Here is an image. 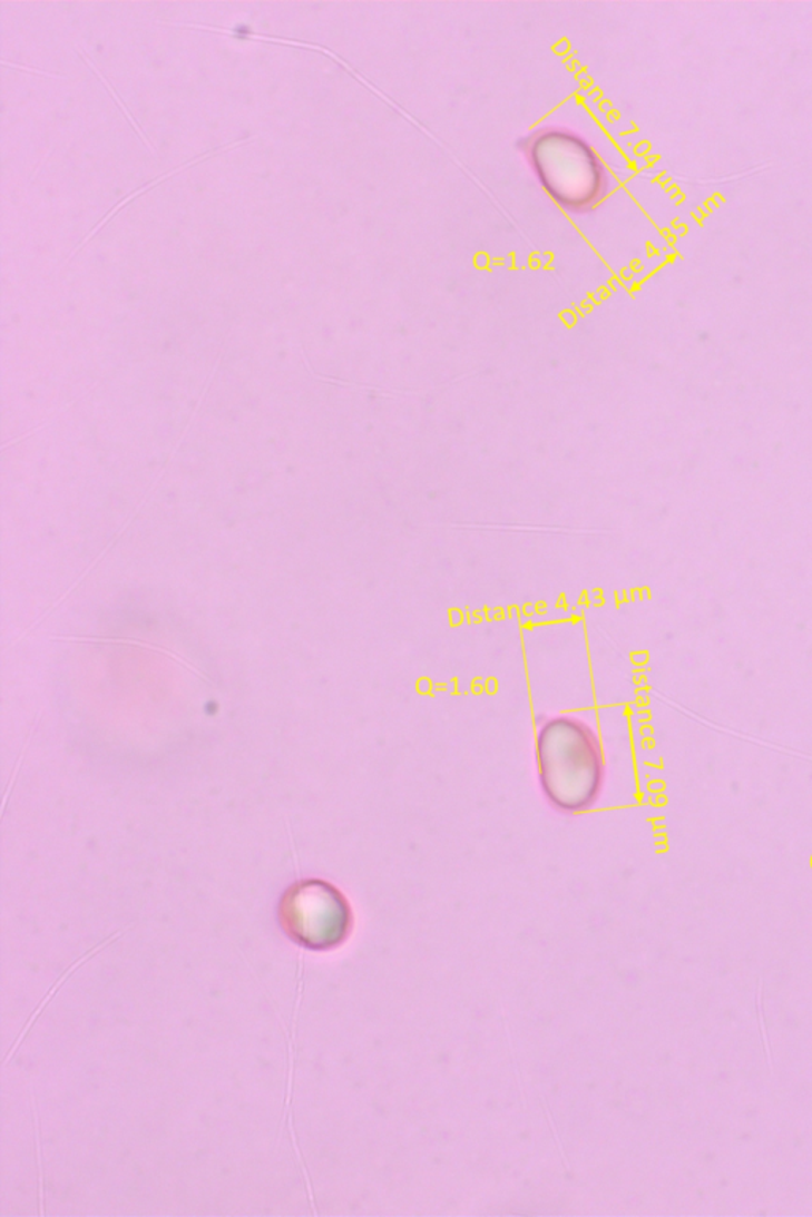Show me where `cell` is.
<instances>
[{"mask_svg": "<svg viewBox=\"0 0 812 1217\" xmlns=\"http://www.w3.org/2000/svg\"><path fill=\"white\" fill-rule=\"evenodd\" d=\"M78 51H80V55H81V56H84V58H85V61H86V62H88V66H89V67H92V69H95V70H96L97 75H99V77H100V80H102V81H104L105 86H107V89H108V91H110L111 96H114V99L116 100V102H118L119 107H121V108H123V111H125V114H126L127 118H129V121H130V122H133L134 129H136V130H137V134H138V135H140V137H141V140H144V141H145V144L149 146V149H151V151H153V153H155V148H153V146H151V145H149L148 138H146V137H145V135H144V133H141V130H140V127H138V126L136 125V121H134V118H133V116H130V114H129V110H127V108L125 107V104H123L121 97H119V96H118V94H116V92L114 91V89H111V86H110V85H108V81H107V80H105V77H104V75H102V73H100V72H99V70H97V69H96V66H95V63H92L91 61H89V58H86V55H85V52H84V51H81V50H78Z\"/></svg>", "mask_w": 812, "mask_h": 1217, "instance_id": "277c9868", "label": "cell"}, {"mask_svg": "<svg viewBox=\"0 0 812 1217\" xmlns=\"http://www.w3.org/2000/svg\"><path fill=\"white\" fill-rule=\"evenodd\" d=\"M538 784L546 803L562 815L589 812L604 793L606 767L593 726L571 715L548 718L535 739Z\"/></svg>", "mask_w": 812, "mask_h": 1217, "instance_id": "6da1fadb", "label": "cell"}, {"mask_svg": "<svg viewBox=\"0 0 812 1217\" xmlns=\"http://www.w3.org/2000/svg\"><path fill=\"white\" fill-rule=\"evenodd\" d=\"M202 159H204V157H198V159H196V160H193V163H189V164H185V166H182V167H179V168H175V170L168 171V174H166V175H163V176H159V178H157V179H156V181H151V183H148V185H146V186H144V187H140V189H138L136 194H133V196H130V197H127V198H125V200H123V202H121V204H119V205H118V207H116V208L111 209V212H110V213H108V215H107V216H105V219H104V220H100V223H99V224H97V226H96L95 230H92V232H91V234H89V235H86V238L84 239V242H81V245H80V246H78V248H77V249H75L72 254H70V257H69V258H67V262H69V261H70V258H72V257L75 256V254H77V253H78V251H80L81 248H84V246L86 245V243H88V242H89V239H91L92 237H95V235L97 234V232H99V230H100V228H102V226H105V224H107V223H108V220H110V217H111V216H114V215H115V213H118V212H119V209H121L123 207H126V205H127V204H129V202H130V200H134V198H136L137 196H140V194H144V193H146V190H148V189H149V187H153V186L159 185V183H160V181H164V179H167V178H168V176H172V175L178 174V171L185 170V168H188V167H190V166H194V164L200 163V160H202Z\"/></svg>", "mask_w": 812, "mask_h": 1217, "instance_id": "3957f363", "label": "cell"}, {"mask_svg": "<svg viewBox=\"0 0 812 1217\" xmlns=\"http://www.w3.org/2000/svg\"><path fill=\"white\" fill-rule=\"evenodd\" d=\"M3 63H6V66L14 67V69L26 70V72L45 75V77L61 78V77H58V75L43 72V70L29 69V67L17 66V63H9V62H3Z\"/></svg>", "mask_w": 812, "mask_h": 1217, "instance_id": "5b68a950", "label": "cell"}, {"mask_svg": "<svg viewBox=\"0 0 812 1217\" xmlns=\"http://www.w3.org/2000/svg\"><path fill=\"white\" fill-rule=\"evenodd\" d=\"M278 923L287 939L309 951H332L353 932L350 901L332 883L309 879L284 891L278 904Z\"/></svg>", "mask_w": 812, "mask_h": 1217, "instance_id": "7a4b0ae2", "label": "cell"}]
</instances>
